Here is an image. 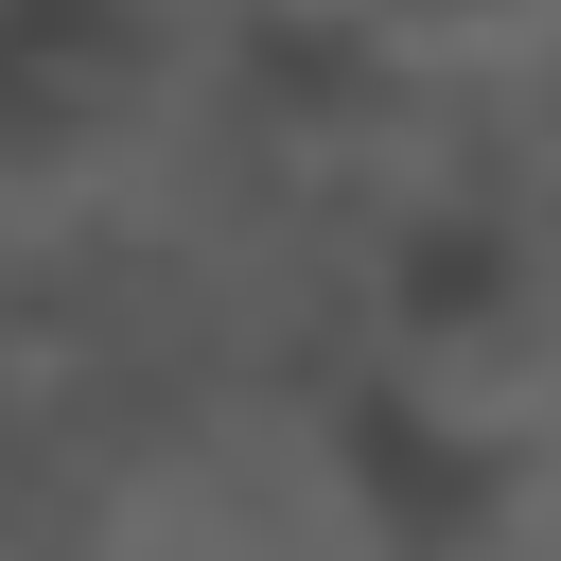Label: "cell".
<instances>
[{"instance_id": "6da1fadb", "label": "cell", "mask_w": 561, "mask_h": 561, "mask_svg": "<svg viewBox=\"0 0 561 561\" xmlns=\"http://www.w3.org/2000/svg\"><path fill=\"white\" fill-rule=\"evenodd\" d=\"M351 18H386V35H508L526 0H351Z\"/></svg>"}]
</instances>
